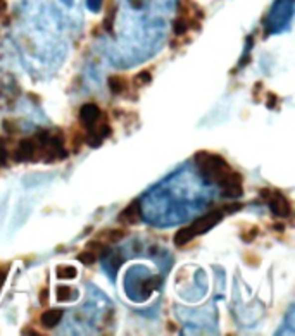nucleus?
Here are the masks:
<instances>
[{
	"mask_svg": "<svg viewBox=\"0 0 295 336\" xmlns=\"http://www.w3.org/2000/svg\"><path fill=\"white\" fill-rule=\"evenodd\" d=\"M197 166L202 169V173L209 179H212L214 183L221 185L223 179L226 178V174L230 173V167H228L226 160L219 155L214 154H207V152H199L195 154Z\"/></svg>",
	"mask_w": 295,
	"mask_h": 336,
	"instance_id": "1",
	"label": "nucleus"
},
{
	"mask_svg": "<svg viewBox=\"0 0 295 336\" xmlns=\"http://www.w3.org/2000/svg\"><path fill=\"white\" fill-rule=\"evenodd\" d=\"M223 219V212L221 211H214L211 212V214L204 216V218H199L195 223L192 224V226H188L190 233L193 234V236H197V234H202L205 233L207 229H211L212 226H216L219 221Z\"/></svg>",
	"mask_w": 295,
	"mask_h": 336,
	"instance_id": "2",
	"label": "nucleus"
},
{
	"mask_svg": "<svg viewBox=\"0 0 295 336\" xmlns=\"http://www.w3.org/2000/svg\"><path fill=\"white\" fill-rule=\"evenodd\" d=\"M268 204H270V209L273 214L280 216V218H287V216H290V212H292L289 200H287L280 192H271L270 199H268Z\"/></svg>",
	"mask_w": 295,
	"mask_h": 336,
	"instance_id": "3",
	"label": "nucleus"
},
{
	"mask_svg": "<svg viewBox=\"0 0 295 336\" xmlns=\"http://www.w3.org/2000/svg\"><path fill=\"white\" fill-rule=\"evenodd\" d=\"M36 152V141L31 140V138H24V140L19 141L16 152H14V160L16 162H23V160H29L35 157Z\"/></svg>",
	"mask_w": 295,
	"mask_h": 336,
	"instance_id": "4",
	"label": "nucleus"
},
{
	"mask_svg": "<svg viewBox=\"0 0 295 336\" xmlns=\"http://www.w3.org/2000/svg\"><path fill=\"white\" fill-rule=\"evenodd\" d=\"M100 117V111L95 104H85L80 111V119L83 122V126H87L88 129H93Z\"/></svg>",
	"mask_w": 295,
	"mask_h": 336,
	"instance_id": "5",
	"label": "nucleus"
},
{
	"mask_svg": "<svg viewBox=\"0 0 295 336\" xmlns=\"http://www.w3.org/2000/svg\"><path fill=\"white\" fill-rule=\"evenodd\" d=\"M61 319H62V312L57 311V309L45 311L42 314V317H40V321H42V324L45 328H55L59 323H61Z\"/></svg>",
	"mask_w": 295,
	"mask_h": 336,
	"instance_id": "6",
	"label": "nucleus"
},
{
	"mask_svg": "<svg viewBox=\"0 0 295 336\" xmlns=\"http://www.w3.org/2000/svg\"><path fill=\"white\" fill-rule=\"evenodd\" d=\"M138 218H140V204H138V202L130 204L128 207L125 209V212L121 214V221L130 223V224L138 223Z\"/></svg>",
	"mask_w": 295,
	"mask_h": 336,
	"instance_id": "7",
	"label": "nucleus"
},
{
	"mask_svg": "<svg viewBox=\"0 0 295 336\" xmlns=\"http://www.w3.org/2000/svg\"><path fill=\"white\" fill-rule=\"evenodd\" d=\"M123 236H125V231H121V229H109V231H106V233L99 234L100 240H104L106 243H114V241H119Z\"/></svg>",
	"mask_w": 295,
	"mask_h": 336,
	"instance_id": "8",
	"label": "nucleus"
},
{
	"mask_svg": "<svg viewBox=\"0 0 295 336\" xmlns=\"http://www.w3.org/2000/svg\"><path fill=\"white\" fill-rule=\"evenodd\" d=\"M244 193L242 190V183H235V185H226L223 186V197H228V199H237Z\"/></svg>",
	"mask_w": 295,
	"mask_h": 336,
	"instance_id": "9",
	"label": "nucleus"
},
{
	"mask_svg": "<svg viewBox=\"0 0 295 336\" xmlns=\"http://www.w3.org/2000/svg\"><path fill=\"white\" fill-rule=\"evenodd\" d=\"M192 238H193V234L190 233L188 227H181V229L178 231L176 234H174V245H176V246H183V245L188 243V241L192 240Z\"/></svg>",
	"mask_w": 295,
	"mask_h": 336,
	"instance_id": "10",
	"label": "nucleus"
},
{
	"mask_svg": "<svg viewBox=\"0 0 295 336\" xmlns=\"http://www.w3.org/2000/svg\"><path fill=\"white\" fill-rule=\"evenodd\" d=\"M109 88L113 93H123L126 88H128V83H126V80H123V78L113 76V78H109Z\"/></svg>",
	"mask_w": 295,
	"mask_h": 336,
	"instance_id": "11",
	"label": "nucleus"
},
{
	"mask_svg": "<svg viewBox=\"0 0 295 336\" xmlns=\"http://www.w3.org/2000/svg\"><path fill=\"white\" fill-rule=\"evenodd\" d=\"M76 274H78V271H76V267H73V266H61L59 267V272H57V276L62 279H73V278H76Z\"/></svg>",
	"mask_w": 295,
	"mask_h": 336,
	"instance_id": "12",
	"label": "nucleus"
},
{
	"mask_svg": "<svg viewBox=\"0 0 295 336\" xmlns=\"http://www.w3.org/2000/svg\"><path fill=\"white\" fill-rule=\"evenodd\" d=\"M78 260H80L81 264H85V266H92V264L97 260V255L92 252V250H87V252H81L80 255H78Z\"/></svg>",
	"mask_w": 295,
	"mask_h": 336,
	"instance_id": "13",
	"label": "nucleus"
},
{
	"mask_svg": "<svg viewBox=\"0 0 295 336\" xmlns=\"http://www.w3.org/2000/svg\"><path fill=\"white\" fill-rule=\"evenodd\" d=\"M173 29H174V33H176L178 36L185 35L186 29H188V22H186L185 17H178V19L174 21V24H173Z\"/></svg>",
	"mask_w": 295,
	"mask_h": 336,
	"instance_id": "14",
	"label": "nucleus"
},
{
	"mask_svg": "<svg viewBox=\"0 0 295 336\" xmlns=\"http://www.w3.org/2000/svg\"><path fill=\"white\" fill-rule=\"evenodd\" d=\"M71 297H73V290L69 286H59L57 288V298L61 302H69Z\"/></svg>",
	"mask_w": 295,
	"mask_h": 336,
	"instance_id": "15",
	"label": "nucleus"
},
{
	"mask_svg": "<svg viewBox=\"0 0 295 336\" xmlns=\"http://www.w3.org/2000/svg\"><path fill=\"white\" fill-rule=\"evenodd\" d=\"M87 143L90 145V147H99V145L102 143V136L90 129V133L87 134Z\"/></svg>",
	"mask_w": 295,
	"mask_h": 336,
	"instance_id": "16",
	"label": "nucleus"
},
{
	"mask_svg": "<svg viewBox=\"0 0 295 336\" xmlns=\"http://www.w3.org/2000/svg\"><path fill=\"white\" fill-rule=\"evenodd\" d=\"M150 80H152L150 73H148V71H142V73L135 78V85H137V87H142V85H148V83H150Z\"/></svg>",
	"mask_w": 295,
	"mask_h": 336,
	"instance_id": "17",
	"label": "nucleus"
},
{
	"mask_svg": "<svg viewBox=\"0 0 295 336\" xmlns=\"http://www.w3.org/2000/svg\"><path fill=\"white\" fill-rule=\"evenodd\" d=\"M7 162V150H5V141L0 138V166H5Z\"/></svg>",
	"mask_w": 295,
	"mask_h": 336,
	"instance_id": "18",
	"label": "nucleus"
},
{
	"mask_svg": "<svg viewBox=\"0 0 295 336\" xmlns=\"http://www.w3.org/2000/svg\"><path fill=\"white\" fill-rule=\"evenodd\" d=\"M7 271H9V266H0V288H2L3 281H5Z\"/></svg>",
	"mask_w": 295,
	"mask_h": 336,
	"instance_id": "19",
	"label": "nucleus"
},
{
	"mask_svg": "<svg viewBox=\"0 0 295 336\" xmlns=\"http://www.w3.org/2000/svg\"><path fill=\"white\" fill-rule=\"evenodd\" d=\"M47 302H48V290H47V288H43L42 291H40V304L45 305Z\"/></svg>",
	"mask_w": 295,
	"mask_h": 336,
	"instance_id": "20",
	"label": "nucleus"
},
{
	"mask_svg": "<svg viewBox=\"0 0 295 336\" xmlns=\"http://www.w3.org/2000/svg\"><path fill=\"white\" fill-rule=\"evenodd\" d=\"M3 129H7L9 133H14L16 131V126H14L10 121H3Z\"/></svg>",
	"mask_w": 295,
	"mask_h": 336,
	"instance_id": "21",
	"label": "nucleus"
},
{
	"mask_svg": "<svg viewBox=\"0 0 295 336\" xmlns=\"http://www.w3.org/2000/svg\"><path fill=\"white\" fill-rule=\"evenodd\" d=\"M87 3H88V7H92L93 10H97L100 5V0H87Z\"/></svg>",
	"mask_w": 295,
	"mask_h": 336,
	"instance_id": "22",
	"label": "nucleus"
},
{
	"mask_svg": "<svg viewBox=\"0 0 295 336\" xmlns=\"http://www.w3.org/2000/svg\"><path fill=\"white\" fill-rule=\"evenodd\" d=\"M275 229H276V231H283V229H285V226H283L282 223H276V224H275Z\"/></svg>",
	"mask_w": 295,
	"mask_h": 336,
	"instance_id": "23",
	"label": "nucleus"
}]
</instances>
